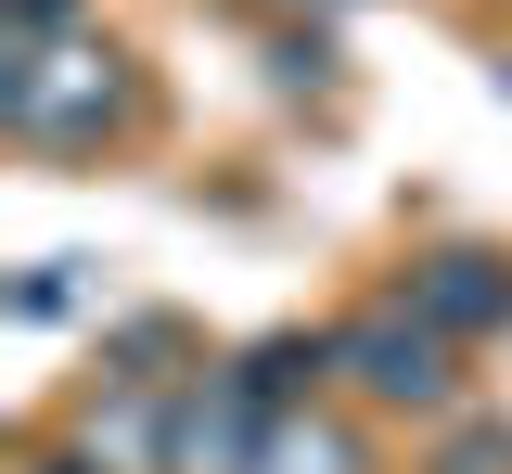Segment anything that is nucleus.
Listing matches in <instances>:
<instances>
[{
    "instance_id": "obj_10",
    "label": "nucleus",
    "mask_w": 512,
    "mask_h": 474,
    "mask_svg": "<svg viewBox=\"0 0 512 474\" xmlns=\"http://www.w3.org/2000/svg\"><path fill=\"white\" fill-rule=\"evenodd\" d=\"M320 13H333V0H320Z\"/></svg>"
},
{
    "instance_id": "obj_8",
    "label": "nucleus",
    "mask_w": 512,
    "mask_h": 474,
    "mask_svg": "<svg viewBox=\"0 0 512 474\" xmlns=\"http://www.w3.org/2000/svg\"><path fill=\"white\" fill-rule=\"evenodd\" d=\"M52 26H77V0H13V26H0V39H52Z\"/></svg>"
},
{
    "instance_id": "obj_4",
    "label": "nucleus",
    "mask_w": 512,
    "mask_h": 474,
    "mask_svg": "<svg viewBox=\"0 0 512 474\" xmlns=\"http://www.w3.org/2000/svg\"><path fill=\"white\" fill-rule=\"evenodd\" d=\"M410 308L423 321H448V334H512V257H487V244H448V257H423L410 270Z\"/></svg>"
},
{
    "instance_id": "obj_6",
    "label": "nucleus",
    "mask_w": 512,
    "mask_h": 474,
    "mask_svg": "<svg viewBox=\"0 0 512 474\" xmlns=\"http://www.w3.org/2000/svg\"><path fill=\"white\" fill-rule=\"evenodd\" d=\"M231 372H244V385H256V398H269V410H308L320 385L346 372V359H333V334H269V346H244Z\"/></svg>"
},
{
    "instance_id": "obj_1",
    "label": "nucleus",
    "mask_w": 512,
    "mask_h": 474,
    "mask_svg": "<svg viewBox=\"0 0 512 474\" xmlns=\"http://www.w3.org/2000/svg\"><path fill=\"white\" fill-rule=\"evenodd\" d=\"M128 52L77 13L52 39H0V129L26 154H103V129H128Z\"/></svg>"
},
{
    "instance_id": "obj_2",
    "label": "nucleus",
    "mask_w": 512,
    "mask_h": 474,
    "mask_svg": "<svg viewBox=\"0 0 512 474\" xmlns=\"http://www.w3.org/2000/svg\"><path fill=\"white\" fill-rule=\"evenodd\" d=\"M333 359H346V385H359L372 410H410V423H436V410L461 398V334H448V321H423L410 295L359 308V321L333 334Z\"/></svg>"
},
{
    "instance_id": "obj_3",
    "label": "nucleus",
    "mask_w": 512,
    "mask_h": 474,
    "mask_svg": "<svg viewBox=\"0 0 512 474\" xmlns=\"http://www.w3.org/2000/svg\"><path fill=\"white\" fill-rule=\"evenodd\" d=\"M256 436H269V398L244 372H205V385H167V474H244Z\"/></svg>"
},
{
    "instance_id": "obj_5",
    "label": "nucleus",
    "mask_w": 512,
    "mask_h": 474,
    "mask_svg": "<svg viewBox=\"0 0 512 474\" xmlns=\"http://www.w3.org/2000/svg\"><path fill=\"white\" fill-rule=\"evenodd\" d=\"M244 474H372V449L346 423H320V410H269V436H256Z\"/></svg>"
},
{
    "instance_id": "obj_9",
    "label": "nucleus",
    "mask_w": 512,
    "mask_h": 474,
    "mask_svg": "<svg viewBox=\"0 0 512 474\" xmlns=\"http://www.w3.org/2000/svg\"><path fill=\"white\" fill-rule=\"evenodd\" d=\"M39 474H64V462H39Z\"/></svg>"
},
{
    "instance_id": "obj_7",
    "label": "nucleus",
    "mask_w": 512,
    "mask_h": 474,
    "mask_svg": "<svg viewBox=\"0 0 512 474\" xmlns=\"http://www.w3.org/2000/svg\"><path fill=\"white\" fill-rule=\"evenodd\" d=\"M436 474H512V423H461L436 449Z\"/></svg>"
}]
</instances>
